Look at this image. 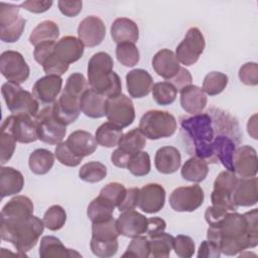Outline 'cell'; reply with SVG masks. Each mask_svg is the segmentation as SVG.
Segmentation results:
<instances>
[{
  "label": "cell",
  "instance_id": "obj_1",
  "mask_svg": "<svg viewBox=\"0 0 258 258\" xmlns=\"http://www.w3.org/2000/svg\"><path fill=\"white\" fill-rule=\"evenodd\" d=\"M179 126V133L186 151L208 163H214L212 146L216 137L222 132L240 130L237 119L219 108H211L205 113L181 117Z\"/></svg>",
  "mask_w": 258,
  "mask_h": 258
},
{
  "label": "cell",
  "instance_id": "obj_2",
  "mask_svg": "<svg viewBox=\"0 0 258 258\" xmlns=\"http://www.w3.org/2000/svg\"><path fill=\"white\" fill-rule=\"evenodd\" d=\"M207 238L215 242L221 252L235 256L258 245V211L253 209L245 214L228 212L216 225L209 226Z\"/></svg>",
  "mask_w": 258,
  "mask_h": 258
},
{
  "label": "cell",
  "instance_id": "obj_3",
  "mask_svg": "<svg viewBox=\"0 0 258 258\" xmlns=\"http://www.w3.org/2000/svg\"><path fill=\"white\" fill-rule=\"evenodd\" d=\"M113 58L105 51L93 54L88 62V84L90 88L106 98L122 94L120 77L113 71Z\"/></svg>",
  "mask_w": 258,
  "mask_h": 258
},
{
  "label": "cell",
  "instance_id": "obj_4",
  "mask_svg": "<svg viewBox=\"0 0 258 258\" xmlns=\"http://www.w3.org/2000/svg\"><path fill=\"white\" fill-rule=\"evenodd\" d=\"M43 229V221L32 215L13 223L1 222L0 235L3 241L11 243L22 256H26L25 252L35 247Z\"/></svg>",
  "mask_w": 258,
  "mask_h": 258
},
{
  "label": "cell",
  "instance_id": "obj_5",
  "mask_svg": "<svg viewBox=\"0 0 258 258\" xmlns=\"http://www.w3.org/2000/svg\"><path fill=\"white\" fill-rule=\"evenodd\" d=\"M141 132L150 140L172 136L177 128L175 117L167 111L149 110L139 121Z\"/></svg>",
  "mask_w": 258,
  "mask_h": 258
},
{
  "label": "cell",
  "instance_id": "obj_6",
  "mask_svg": "<svg viewBox=\"0 0 258 258\" xmlns=\"http://www.w3.org/2000/svg\"><path fill=\"white\" fill-rule=\"evenodd\" d=\"M1 93L7 109L13 115H28L35 118L39 112V103L28 91L19 85L6 82L2 85Z\"/></svg>",
  "mask_w": 258,
  "mask_h": 258
},
{
  "label": "cell",
  "instance_id": "obj_7",
  "mask_svg": "<svg viewBox=\"0 0 258 258\" xmlns=\"http://www.w3.org/2000/svg\"><path fill=\"white\" fill-rule=\"evenodd\" d=\"M34 120L40 141L50 145H57L62 142L67 134V126L56 118L52 105L43 107Z\"/></svg>",
  "mask_w": 258,
  "mask_h": 258
},
{
  "label": "cell",
  "instance_id": "obj_8",
  "mask_svg": "<svg viewBox=\"0 0 258 258\" xmlns=\"http://www.w3.org/2000/svg\"><path fill=\"white\" fill-rule=\"evenodd\" d=\"M238 181V176L233 171L224 170L220 172L215 181L211 194L212 206L227 212H236L238 207L233 202V191Z\"/></svg>",
  "mask_w": 258,
  "mask_h": 258
},
{
  "label": "cell",
  "instance_id": "obj_9",
  "mask_svg": "<svg viewBox=\"0 0 258 258\" xmlns=\"http://www.w3.org/2000/svg\"><path fill=\"white\" fill-rule=\"evenodd\" d=\"M1 131L9 133L19 143H32L38 139L35 120L28 115L8 116L2 122Z\"/></svg>",
  "mask_w": 258,
  "mask_h": 258
},
{
  "label": "cell",
  "instance_id": "obj_10",
  "mask_svg": "<svg viewBox=\"0 0 258 258\" xmlns=\"http://www.w3.org/2000/svg\"><path fill=\"white\" fill-rule=\"evenodd\" d=\"M206 47L205 37L198 27H190L175 49L178 62L185 67L195 64Z\"/></svg>",
  "mask_w": 258,
  "mask_h": 258
},
{
  "label": "cell",
  "instance_id": "obj_11",
  "mask_svg": "<svg viewBox=\"0 0 258 258\" xmlns=\"http://www.w3.org/2000/svg\"><path fill=\"white\" fill-rule=\"evenodd\" d=\"M106 117L109 122L122 129L128 127L135 119V109L132 100L124 94L107 98Z\"/></svg>",
  "mask_w": 258,
  "mask_h": 258
},
{
  "label": "cell",
  "instance_id": "obj_12",
  "mask_svg": "<svg viewBox=\"0 0 258 258\" xmlns=\"http://www.w3.org/2000/svg\"><path fill=\"white\" fill-rule=\"evenodd\" d=\"M0 72L9 83L20 85L27 81L30 70L20 52L6 50L0 56Z\"/></svg>",
  "mask_w": 258,
  "mask_h": 258
},
{
  "label": "cell",
  "instance_id": "obj_13",
  "mask_svg": "<svg viewBox=\"0 0 258 258\" xmlns=\"http://www.w3.org/2000/svg\"><path fill=\"white\" fill-rule=\"evenodd\" d=\"M205 200L203 188L199 184L176 187L169 196V205L175 212H194Z\"/></svg>",
  "mask_w": 258,
  "mask_h": 258
},
{
  "label": "cell",
  "instance_id": "obj_14",
  "mask_svg": "<svg viewBox=\"0 0 258 258\" xmlns=\"http://www.w3.org/2000/svg\"><path fill=\"white\" fill-rule=\"evenodd\" d=\"M82 95L76 94L69 89H63L58 99L52 104L56 118L66 126L74 123L80 116V100Z\"/></svg>",
  "mask_w": 258,
  "mask_h": 258
},
{
  "label": "cell",
  "instance_id": "obj_15",
  "mask_svg": "<svg viewBox=\"0 0 258 258\" xmlns=\"http://www.w3.org/2000/svg\"><path fill=\"white\" fill-rule=\"evenodd\" d=\"M78 35L84 46L95 47L99 45L106 36L105 23L98 16H87L79 24Z\"/></svg>",
  "mask_w": 258,
  "mask_h": 258
},
{
  "label": "cell",
  "instance_id": "obj_16",
  "mask_svg": "<svg viewBox=\"0 0 258 258\" xmlns=\"http://www.w3.org/2000/svg\"><path fill=\"white\" fill-rule=\"evenodd\" d=\"M62 87V79L59 76L46 75L38 79L32 88V95L39 105L43 107L52 105L56 101Z\"/></svg>",
  "mask_w": 258,
  "mask_h": 258
},
{
  "label": "cell",
  "instance_id": "obj_17",
  "mask_svg": "<svg viewBox=\"0 0 258 258\" xmlns=\"http://www.w3.org/2000/svg\"><path fill=\"white\" fill-rule=\"evenodd\" d=\"M165 204V189L158 183H147L139 188L138 208L146 214L159 212Z\"/></svg>",
  "mask_w": 258,
  "mask_h": 258
},
{
  "label": "cell",
  "instance_id": "obj_18",
  "mask_svg": "<svg viewBox=\"0 0 258 258\" xmlns=\"http://www.w3.org/2000/svg\"><path fill=\"white\" fill-rule=\"evenodd\" d=\"M234 172L239 177H253L257 174V152L250 145L236 148L233 155Z\"/></svg>",
  "mask_w": 258,
  "mask_h": 258
},
{
  "label": "cell",
  "instance_id": "obj_19",
  "mask_svg": "<svg viewBox=\"0 0 258 258\" xmlns=\"http://www.w3.org/2000/svg\"><path fill=\"white\" fill-rule=\"evenodd\" d=\"M120 235L134 238L146 233L148 218L134 210L122 212L116 220Z\"/></svg>",
  "mask_w": 258,
  "mask_h": 258
},
{
  "label": "cell",
  "instance_id": "obj_20",
  "mask_svg": "<svg viewBox=\"0 0 258 258\" xmlns=\"http://www.w3.org/2000/svg\"><path fill=\"white\" fill-rule=\"evenodd\" d=\"M33 203L26 196H15L1 211V222L13 223L25 220L33 215Z\"/></svg>",
  "mask_w": 258,
  "mask_h": 258
},
{
  "label": "cell",
  "instance_id": "obj_21",
  "mask_svg": "<svg viewBox=\"0 0 258 258\" xmlns=\"http://www.w3.org/2000/svg\"><path fill=\"white\" fill-rule=\"evenodd\" d=\"M257 177H238L232 198L237 207H252L258 202Z\"/></svg>",
  "mask_w": 258,
  "mask_h": 258
},
{
  "label": "cell",
  "instance_id": "obj_22",
  "mask_svg": "<svg viewBox=\"0 0 258 258\" xmlns=\"http://www.w3.org/2000/svg\"><path fill=\"white\" fill-rule=\"evenodd\" d=\"M83 53L84 44L76 36L67 35L55 42L53 54L68 66L79 60Z\"/></svg>",
  "mask_w": 258,
  "mask_h": 258
},
{
  "label": "cell",
  "instance_id": "obj_23",
  "mask_svg": "<svg viewBox=\"0 0 258 258\" xmlns=\"http://www.w3.org/2000/svg\"><path fill=\"white\" fill-rule=\"evenodd\" d=\"M126 87L130 97L140 99L147 96L153 87V79L143 69H135L126 75Z\"/></svg>",
  "mask_w": 258,
  "mask_h": 258
},
{
  "label": "cell",
  "instance_id": "obj_24",
  "mask_svg": "<svg viewBox=\"0 0 258 258\" xmlns=\"http://www.w3.org/2000/svg\"><path fill=\"white\" fill-rule=\"evenodd\" d=\"M151 63L154 72L167 81L171 80L180 69L175 53L167 48L157 51L152 57Z\"/></svg>",
  "mask_w": 258,
  "mask_h": 258
},
{
  "label": "cell",
  "instance_id": "obj_25",
  "mask_svg": "<svg viewBox=\"0 0 258 258\" xmlns=\"http://www.w3.org/2000/svg\"><path fill=\"white\" fill-rule=\"evenodd\" d=\"M180 106L190 115L200 114L206 108L208 98L202 88L189 85L180 90Z\"/></svg>",
  "mask_w": 258,
  "mask_h": 258
},
{
  "label": "cell",
  "instance_id": "obj_26",
  "mask_svg": "<svg viewBox=\"0 0 258 258\" xmlns=\"http://www.w3.org/2000/svg\"><path fill=\"white\" fill-rule=\"evenodd\" d=\"M106 101L104 95L89 88L81 97L80 108L87 117L102 118L106 116Z\"/></svg>",
  "mask_w": 258,
  "mask_h": 258
},
{
  "label": "cell",
  "instance_id": "obj_27",
  "mask_svg": "<svg viewBox=\"0 0 258 258\" xmlns=\"http://www.w3.org/2000/svg\"><path fill=\"white\" fill-rule=\"evenodd\" d=\"M66 142L76 155L83 158L93 154L98 146L96 138L85 130L74 131L69 135Z\"/></svg>",
  "mask_w": 258,
  "mask_h": 258
},
{
  "label": "cell",
  "instance_id": "obj_28",
  "mask_svg": "<svg viewBox=\"0 0 258 258\" xmlns=\"http://www.w3.org/2000/svg\"><path fill=\"white\" fill-rule=\"evenodd\" d=\"M154 164L158 172L162 174L174 173L181 164V155L174 146H163L159 148L154 157Z\"/></svg>",
  "mask_w": 258,
  "mask_h": 258
},
{
  "label": "cell",
  "instance_id": "obj_29",
  "mask_svg": "<svg viewBox=\"0 0 258 258\" xmlns=\"http://www.w3.org/2000/svg\"><path fill=\"white\" fill-rule=\"evenodd\" d=\"M111 37L117 44L124 42L135 43L139 39L138 25L129 18H117L111 25Z\"/></svg>",
  "mask_w": 258,
  "mask_h": 258
},
{
  "label": "cell",
  "instance_id": "obj_30",
  "mask_svg": "<svg viewBox=\"0 0 258 258\" xmlns=\"http://www.w3.org/2000/svg\"><path fill=\"white\" fill-rule=\"evenodd\" d=\"M24 185L22 173L10 166L0 168V195L1 199L19 194Z\"/></svg>",
  "mask_w": 258,
  "mask_h": 258
},
{
  "label": "cell",
  "instance_id": "obj_31",
  "mask_svg": "<svg viewBox=\"0 0 258 258\" xmlns=\"http://www.w3.org/2000/svg\"><path fill=\"white\" fill-rule=\"evenodd\" d=\"M40 258H72L82 257V255L74 249L67 248L62 242L54 236H43L39 246Z\"/></svg>",
  "mask_w": 258,
  "mask_h": 258
},
{
  "label": "cell",
  "instance_id": "obj_32",
  "mask_svg": "<svg viewBox=\"0 0 258 258\" xmlns=\"http://www.w3.org/2000/svg\"><path fill=\"white\" fill-rule=\"evenodd\" d=\"M59 36V27L52 20H44L38 23L29 35L30 44L36 46L42 42H55Z\"/></svg>",
  "mask_w": 258,
  "mask_h": 258
},
{
  "label": "cell",
  "instance_id": "obj_33",
  "mask_svg": "<svg viewBox=\"0 0 258 258\" xmlns=\"http://www.w3.org/2000/svg\"><path fill=\"white\" fill-rule=\"evenodd\" d=\"M209 173L208 162L202 158L192 156L188 158L182 165L180 174L183 179L199 183L207 177Z\"/></svg>",
  "mask_w": 258,
  "mask_h": 258
},
{
  "label": "cell",
  "instance_id": "obj_34",
  "mask_svg": "<svg viewBox=\"0 0 258 258\" xmlns=\"http://www.w3.org/2000/svg\"><path fill=\"white\" fill-rule=\"evenodd\" d=\"M54 155L51 151L44 148H37L29 155L28 165L34 174L43 175L53 166Z\"/></svg>",
  "mask_w": 258,
  "mask_h": 258
},
{
  "label": "cell",
  "instance_id": "obj_35",
  "mask_svg": "<svg viewBox=\"0 0 258 258\" xmlns=\"http://www.w3.org/2000/svg\"><path fill=\"white\" fill-rule=\"evenodd\" d=\"M149 241L150 256L154 258H167L173 249L174 237L163 232L147 237Z\"/></svg>",
  "mask_w": 258,
  "mask_h": 258
},
{
  "label": "cell",
  "instance_id": "obj_36",
  "mask_svg": "<svg viewBox=\"0 0 258 258\" xmlns=\"http://www.w3.org/2000/svg\"><path fill=\"white\" fill-rule=\"evenodd\" d=\"M122 135V128L116 126L111 122H106L98 127L95 133V138L99 145L111 148L114 146H118Z\"/></svg>",
  "mask_w": 258,
  "mask_h": 258
},
{
  "label": "cell",
  "instance_id": "obj_37",
  "mask_svg": "<svg viewBox=\"0 0 258 258\" xmlns=\"http://www.w3.org/2000/svg\"><path fill=\"white\" fill-rule=\"evenodd\" d=\"M146 145V137L139 128H134L127 133L123 134L119 143L118 148L129 155H133L142 149Z\"/></svg>",
  "mask_w": 258,
  "mask_h": 258
},
{
  "label": "cell",
  "instance_id": "obj_38",
  "mask_svg": "<svg viewBox=\"0 0 258 258\" xmlns=\"http://www.w3.org/2000/svg\"><path fill=\"white\" fill-rule=\"evenodd\" d=\"M115 207L102 197L98 196L88 206L87 215L92 223L106 221L113 217Z\"/></svg>",
  "mask_w": 258,
  "mask_h": 258
},
{
  "label": "cell",
  "instance_id": "obj_39",
  "mask_svg": "<svg viewBox=\"0 0 258 258\" xmlns=\"http://www.w3.org/2000/svg\"><path fill=\"white\" fill-rule=\"evenodd\" d=\"M228 82L229 78L226 74L221 72H211L205 76L202 90L206 95L217 96L226 89Z\"/></svg>",
  "mask_w": 258,
  "mask_h": 258
},
{
  "label": "cell",
  "instance_id": "obj_40",
  "mask_svg": "<svg viewBox=\"0 0 258 258\" xmlns=\"http://www.w3.org/2000/svg\"><path fill=\"white\" fill-rule=\"evenodd\" d=\"M119 235L117 223L113 217L103 222L93 223L92 225V238L94 239L111 241L118 239Z\"/></svg>",
  "mask_w": 258,
  "mask_h": 258
},
{
  "label": "cell",
  "instance_id": "obj_41",
  "mask_svg": "<svg viewBox=\"0 0 258 258\" xmlns=\"http://www.w3.org/2000/svg\"><path fill=\"white\" fill-rule=\"evenodd\" d=\"M107 175V167L99 161H89L81 166L79 177L90 183H95L103 180Z\"/></svg>",
  "mask_w": 258,
  "mask_h": 258
},
{
  "label": "cell",
  "instance_id": "obj_42",
  "mask_svg": "<svg viewBox=\"0 0 258 258\" xmlns=\"http://www.w3.org/2000/svg\"><path fill=\"white\" fill-rule=\"evenodd\" d=\"M151 92L154 101L160 106L172 104L177 95V90L169 82H159L154 84Z\"/></svg>",
  "mask_w": 258,
  "mask_h": 258
},
{
  "label": "cell",
  "instance_id": "obj_43",
  "mask_svg": "<svg viewBox=\"0 0 258 258\" xmlns=\"http://www.w3.org/2000/svg\"><path fill=\"white\" fill-rule=\"evenodd\" d=\"M116 57L124 67H134L139 62L140 53L135 43L124 42L117 44Z\"/></svg>",
  "mask_w": 258,
  "mask_h": 258
},
{
  "label": "cell",
  "instance_id": "obj_44",
  "mask_svg": "<svg viewBox=\"0 0 258 258\" xmlns=\"http://www.w3.org/2000/svg\"><path fill=\"white\" fill-rule=\"evenodd\" d=\"M67 221V213L59 205L49 207L43 215L44 227L50 231L60 230Z\"/></svg>",
  "mask_w": 258,
  "mask_h": 258
},
{
  "label": "cell",
  "instance_id": "obj_45",
  "mask_svg": "<svg viewBox=\"0 0 258 258\" xmlns=\"http://www.w3.org/2000/svg\"><path fill=\"white\" fill-rule=\"evenodd\" d=\"M128 170L135 176H144L151 168L150 156L146 151H139L133 154L127 165Z\"/></svg>",
  "mask_w": 258,
  "mask_h": 258
},
{
  "label": "cell",
  "instance_id": "obj_46",
  "mask_svg": "<svg viewBox=\"0 0 258 258\" xmlns=\"http://www.w3.org/2000/svg\"><path fill=\"white\" fill-rule=\"evenodd\" d=\"M126 187L124 184L114 181L106 184L101 190H100V197L105 199L107 202H109L112 206L115 208L120 205V203L123 201L125 194H126Z\"/></svg>",
  "mask_w": 258,
  "mask_h": 258
},
{
  "label": "cell",
  "instance_id": "obj_47",
  "mask_svg": "<svg viewBox=\"0 0 258 258\" xmlns=\"http://www.w3.org/2000/svg\"><path fill=\"white\" fill-rule=\"evenodd\" d=\"M150 256L149 241L146 236H137L132 239L122 257L147 258Z\"/></svg>",
  "mask_w": 258,
  "mask_h": 258
},
{
  "label": "cell",
  "instance_id": "obj_48",
  "mask_svg": "<svg viewBox=\"0 0 258 258\" xmlns=\"http://www.w3.org/2000/svg\"><path fill=\"white\" fill-rule=\"evenodd\" d=\"M90 247L93 254L100 258H109L114 256L118 251V239L111 241H103L92 238Z\"/></svg>",
  "mask_w": 258,
  "mask_h": 258
},
{
  "label": "cell",
  "instance_id": "obj_49",
  "mask_svg": "<svg viewBox=\"0 0 258 258\" xmlns=\"http://www.w3.org/2000/svg\"><path fill=\"white\" fill-rule=\"evenodd\" d=\"M54 156L56 157L57 161H59V163L70 167L78 166L83 160V157L76 155L70 149L66 141H62L56 145L54 150Z\"/></svg>",
  "mask_w": 258,
  "mask_h": 258
},
{
  "label": "cell",
  "instance_id": "obj_50",
  "mask_svg": "<svg viewBox=\"0 0 258 258\" xmlns=\"http://www.w3.org/2000/svg\"><path fill=\"white\" fill-rule=\"evenodd\" d=\"M25 23H26V20L20 16V18L12 25L0 28L1 40L3 42H8V43L16 42L22 35V32L25 27Z\"/></svg>",
  "mask_w": 258,
  "mask_h": 258
},
{
  "label": "cell",
  "instance_id": "obj_51",
  "mask_svg": "<svg viewBox=\"0 0 258 258\" xmlns=\"http://www.w3.org/2000/svg\"><path fill=\"white\" fill-rule=\"evenodd\" d=\"M20 6L10 3H0V28L7 27L15 23L19 18Z\"/></svg>",
  "mask_w": 258,
  "mask_h": 258
},
{
  "label": "cell",
  "instance_id": "obj_52",
  "mask_svg": "<svg viewBox=\"0 0 258 258\" xmlns=\"http://www.w3.org/2000/svg\"><path fill=\"white\" fill-rule=\"evenodd\" d=\"M173 249L175 254L181 258H189L194 255L196 245L194 240L189 236L177 235L174 238Z\"/></svg>",
  "mask_w": 258,
  "mask_h": 258
},
{
  "label": "cell",
  "instance_id": "obj_53",
  "mask_svg": "<svg viewBox=\"0 0 258 258\" xmlns=\"http://www.w3.org/2000/svg\"><path fill=\"white\" fill-rule=\"evenodd\" d=\"M240 81L247 86L258 85V64L256 62H246L240 69L238 73Z\"/></svg>",
  "mask_w": 258,
  "mask_h": 258
},
{
  "label": "cell",
  "instance_id": "obj_54",
  "mask_svg": "<svg viewBox=\"0 0 258 258\" xmlns=\"http://www.w3.org/2000/svg\"><path fill=\"white\" fill-rule=\"evenodd\" d=\"M16 147V140L7 132L0 133V148H1V164H5L12 157Z\"/></svg>",
  "mask_w": 258,
  "mask_h": 258
},
{
  "label": "cell",
  "instance_id": "obj_55",
  "mask_svg": "<svg viewBox=\"0 0 258 258\" xmlns=\"http://www.w3.org/2000/svg\"><path fill=\"white\" fill-rule=\"evenodd\" d=\"M70 66L60 61L52 52V54L44 61L42 64L43 71L46 75H53V76H62L69 69Z\"/></svg>",
  "mask_w": 258,
  "mask_h": 258
},
{
  "label": "cell",
  "instance_id": "obj_56",
  "mask_svg": "<svg viewBox=\"0 0 258 258\" xmlns=\"http://www.w3.org/2000/svg\"><path fill=\"white\" fill-rule=\"evenodd\" d=\"M58 9L61 14L68 17H76L81 11L83 7V2L80 0H59L57 2Z\"/></svg>",
  "mask_w": 258,
  "mask_h": 258
},
{
  "label": "cell",
  "instance_id": "obj_57",
  "mask_svg": "<svg viewBox=\"0 0 258 258\" xmlns=\"http://www.w3.org/2000/svg\"><path fill=\"white\" fill-rule=\"evenodd\" d=\"M54 45H55V42H50V41L42 42L36 45L33 50V57L35 61L42 66L44 61L52 54L54 50Z\"/></svg>",
  "mask_w": 258,
  "mask_h": 258
},
{
  "label": "cell",
  "instance_id": "obj_58",
  "mask_svg": "<svg viewBox=\"0 0 258 258\" xmlns=\"http://www.w3.org/2000/svg\"><path fill=\"white\" fill-rule=\"evenodd\" d=\"M138 195H139V188L137 187L128 188L126 190L123 201L117 207L118 210L120 212L134 210L138 206Z\"/></svg>",
  "mask_w": 258,
  "mask_h": 258
},
{
  "label": "cell",
  "instance_id": "obj_59",
  "mask_svg": "<svg viewBox=\"0 0 258 258\" xmlns=\"http://www.w3.org/2000/svg\"><path fill=\"white\" fill-rule=\"evenodd\" d=\"M222 252L220 247L211 240H205L199 247V258H219Z\"/></svg>",
  "mask_w": 258,
  "mask_h": 258
},
{
  "label": "cell",
  "instance_id": "obj_60",
  "mask_svg": "<svg viewBox=\"0 0 258 258\" xmlns=\"http://www.w3.org/2000/svg\"><path fill=\"white\" fill-rule=\"evenodd\" d=\"M168 82L170 84H172L177 91H180L181 89L191 85L192 77H191L190 73L185 68L180 67L177 74L171 80H169Z\"/></svg>",
  "mask_w": 258,
  "mask_h": 258
},
{
  "label": "cell",
  "instance_id": "obj_61",
  "mask_svg": "<svg viewBox=\"0 0 258 258\" xmlns=\"http://www.w3.org/2000/svg\"><path fill=\"white\" fill-rule=\"evenodd\" d=\"M52 5V1H39V0H28L23 1L19 4L21 8L32 12V13H43L47 11Z\"/></svg>",
  "mask_w": 258,
  "mask_h": 258
},
{
  "label": "cell",
  "instance_id": "obj_62",
  "mask_svg": "<svg viewBox=\"0 0 258 258\" xmlns=\"http://www.w3.org/2000/svg\"><path fill=\"white\" fill-rule=\"evenodd\" d=\"M166 228V223L163 219L159 217H152L148 218L147 223V230H146V237H150L157 233L163 232Z\"/></svg>",
  "mask_w": 258,
  "mask_h": 258
},
{
  "label": "cell",
  "instance_id": "obj_63",
  "mask_svg": "<svg viewBox=\"0 0 258 258\" xmlns=\"http://www.w3.org/2000/svg\"><path fill=\"white\" fill-rule=\"evenodd\" d=\"M130 158H131V155L125 153L120 148L115 149L111 154L112 163L119 168H127Z\"/></svg>",
  "mask_w": 258,
  "mask_h": 258
},
{
  "label": "cell",
  "instance_id": "obj_64",
  "mask_svg": "<svg viewBox=\"0 0 258 258\" xmlns=\"http://www.w3.org/2000/svg\"><path fill=\"white\" fill-rule=\"evenodd\" d=\"M257 115L254 114L247 123V131L249 135H251L254 139H257Z\"/></svg>",
  "mask_w": 258,
  "mask_h": 258
}]
</instances>
